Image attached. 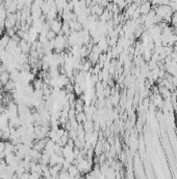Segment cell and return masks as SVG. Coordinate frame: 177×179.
I'll return each mask as SVG.
<instances>
[{
    "label": "cell",
    "instance_id": "obj_1",
    "mask_svg": "<svg viewBox=\"0 0 177 179\" xmlns=\"http://www.w3.org/2000/svg\"><path fill=\"white\" fill-rule=\"evenodd\" d=\"M140 12H141V15H147L150 11H151V8H152V4L150 1H143V2L140 4Z\"/></svg>",
    "mask_w": 177,
    "mask_h": 179
},
{
    "label": "cell",
    "instance_id": "obj_2",
    "mask_svg": "<svg viewBox=\"0 0 177 179\" xmlns=\"http://www.w3.org/2000/svg\"><path fill=\"white\" fill-rule=\"evenodd\" d=\"M48 22L50 23V28H51L53 32H55L56 34H58L60 30H62L63 22L60 21V19H55V20H52V21H49V20H48Z\"/></svg>",
    "mask_w": 177,
    "mask_h": 179
},
{
    "label": "cell",
    "instance_id": "obj_3",
    "mask_svg": "<svg viewBox=\"0 0 177 179\" xmlns=\"http://www.w3.org/2000/svg\"><path fill=\"white\" fill-rule=\"evenodd\" d=\"M82 126H83V130L85 131V133L94 131V121H92V119H87L85 123L82 124Z\"/></svg>",
    "mask_w": 177,
    "mask_h": 179
},
{
    "label": "cell",
    "instance_id": "obj_4",
    "mask_svg": "<svg viewBox=\"0 0 177 179\" xmlns=\"http://www.w3.org/2000/svg\"><path fill=\"white\" fill-rule=\"evenodd\" d=\"M15 88H16V83H15L13 80H9L5 85H4L3 90L6 91V92H14Z\"/></svg>",
    "mask_w": 177,
    "mask_h": 179
},
{
    "label": "cell",
    "instance_id": "obj_5",
    "mask_svg": "<svg viewBox=\"0 0 177 179\" xmlns=\"http://www.w3.org/2000/svg\"><path fill=\"white\" fill-rule=\"evenodd\" d=\"M68 172H69V175H70L71 178H75V177L80 173L78 168H77V165H71L70 167H69Z\"/></svg>",
    "mask_w": 177,
    "mask_h": 179
},
{
    "label": "cell",
    "instance_id": "obj_6",
    "mask_svg": "<svg viewBox=\"0 0 177 179\" xmlns=\"http://www.w3.org/2000/svg\"><path fill=\"white\" fill-rule=\"evenodd\" d=\"M0 80H1L3 85H5L6 83L11 80V73H9V71L5 70V71H3L2 73H0Z\"/></svg>",
    "mask_w": 177,
    "mask_h": 179
},
{
    "label": "cell",
    "instance_id": "obj_7",
    "mask_svg": "<svg viewBox=\"0 0 177 179\" xmlns=\"http://www.w3.org/2000/svg\"><path fill=\"white\" fill-rule=\"evenodd\" d=\"M76 121H78L79 124H83V123H85V121H87V114H85L83 111H81V112H77L76 113Z\"/></svg>",
    "mask_w": 177,
    "mask_h": 179
},
{
    "label": "cell",
    "instance_id": "obj_8",
    "mask_svg": "<svg viewBox=\"0 0 177 179\" xmlns=\"http://www.w3.org/2000/svg\"><path fill=\"white\" fill-rule=\"evenodd\" d=\"M43 85H44V81L42 80L41 77L35 79V80L33 81V86L35 89H42L43 88Z\"/></svg>",
    "mask_w": 177,
    "mask_h": 179
},
{
    "label": "cell",
    "instance_id": "obj_9",
    "mask_svg": "<svg viewBox=\"0 0 177 179\" xmlns=\"http://www.w3.org/2000/svg\"><path fill=\"white\" fill-rule=\"evenodd\" d=\"M9 40H11V37L8 36V35H6V34L5 35H3V36L0 38V45L5 48L6 45H7L8 42H9Z\"/></svg>",
    "mask_w": 177,
    "mask_h": 179
},
{
    "label": "cell",
    "instance_id": "obj_10",
    "mask_svg": "<svg viewBox=\"0 0 177 179\" xmlns=\"http://www.w3.org/2000/svg\"><path fill=\"white\" fill-rule=\"evenodd\" d=\"M56 35H57V34L55 33V32H53L51 28H50V29L48 30V32H47V34H46L47 39H48V40H52V39H54L55 37H56Z\"/></svg>",
    "mask_w": 177,
    "mask_h": 179
},
{
    "label": "cell",
    "instance_id": "obj_11",
    "mask_svg": "<svg viewBox=\"0 0 177 179\" xmlns=\"http://www.w3.org/2000/svg\"><path fill=\"white\" fill-rule=\"evenodd\" d=\"M169 5H170V8H172V11L176 13V12H177V3L174 2V1H170Z\"/></svg>",
    "mask_w": 177,
    "mask_h": 179
},
{
    "label": "cell",
    "instance_id": "obj_12",
    "mask_svg": "<svg viewBox=\"0 0 177 179\" xmlns=\"http://www.w3.org/2000/svg\"><path fill=\"white\" fill-rule=\"evenodd\" d=\"M4 149H5V141L1 139L0 141V153L4 151Z\"/></svg>",
    "mask_w": 177,
    "mask_h": 179
},
{
    "label": "cell",
    "instance_id": "obj_13",
    "mask_svg": "<svg viewBox=\"0 0 177 179\" xmlns=\"http://www.w3.org/2000/svg\"><path fill=\"white\" fill-rule=\"evenodd\" d=\"M3 35H4V34H3V27H1V26H0V38H1Z\"/></svg>",
    "mask_w": 177,
    "mask_h": 179
},
{
    "label": "cell",
    "instance_id": "obj_14",
    "mask_svg": "<svg viewBox=\"0 0 177 179\" xmlns=\"http://www.w3.org/2000/svg\"><path fill=\"white\" fill-rule=\"evenodd\" d=\"M2 136H3V131L1 129H0V141L2 139Z\"/></svg>",
    "mask_w": 177,
    "mask_h": 179
},
{
    "label": "cell",
    "instance_id": "obj_15",
    "mask_svg": "<svg viewBox=\"0 0 177 179\" xmlns=\"http://www.w3.org/2000/svg\"><path fill=\"white\" fill-rule=\"evenodd\" d=\"M2 86H4L2 84V82H1V80H0V89H2Z\"/></svg>",
    "mask_w": 177,
    "mask_h": 179
},
{
    "label": "cell",
    "instance_id": "obj_16",
    "mask_svg": "<svg viewBox=\"0 0 177 179\" xmlns=\"http://www.w3.org/2000/svg\"><path fill=\"white\" fill-rule=\"evenodd\" d=\"M106 1H107V2H113L114 0H106Z\"/></svg>",
    "mask_w": 177,
    "mask_h": 179
},
{
    "label": "cell",
    "instance_id": "obj_17",
    "mask_svg": "<svg viewBox=\"0 0 177 179\" xmlns=\"http://www.w3.org/2000/svg\"><path fill=\"white\" fill-rule=\"evenodd\" d=\"M0 64H1V59H0Z\"/></svg>",
    "mask_w": 177,
    "mask_h": 179
}]
</instances>
